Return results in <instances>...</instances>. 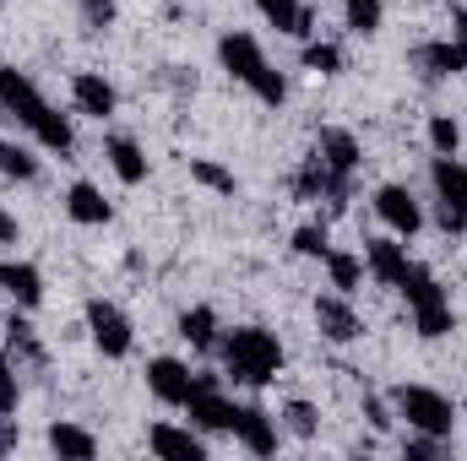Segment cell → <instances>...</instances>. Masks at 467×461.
I'll return each mask as SVG.
<instances>
[{
	"label": "cell",
	"mask_w": 467,
	"mask_h": 461,
	"mask_svg": "<svg viewBox=\"0 0 467 461\" xmlns=\"http://www.w3.org/2000/svg\"><path fill=\"white\" fill-rule=\"evenodd\" d=\"M0 109L16 119L22 130H33V141H38V147H49V152H71V147H77L71 119L60 115V109L33 87V77H27V71H16V66H0Z\"/></svg>",
	"instance_id": "6da1fadb"
},
{
	"label": "cell",
	"mask_w": 467,
	"mask_h": 461,
	"mask_svg": "<svg viewBox=\"0 0 467 461\" xmlns=\"http://www.w3.org/2000/svg\"><path fill=\"white\" fill-rule=\"evenodd\" d=\"M218 353H223V374H234V385L261 391L283 374V343L266 326H234L229 337H218Z\"/></svg>",
	"instance_id": "7a4b0ae2"
},
{
	"label": "cell",
	"mask_w": 467,
	"mask_h": 461,
	"mask_svg": "<svg viewBox=\"0 0 467 461\" xmlns=\"http://www.w3.org/2000/svg\"><path fill=\"white\" fill-rule=\"evenodd\" d=\"M218 60H223V71H229L234 82H244L255 93V104H266V109L288 104V82H283V71H272V60H266V49H261L255 33H239V27L223 33L218 38Z\"/></svg>",
	"instance_id": "3957f363"
},
{
	"label": "cell",
	"mask_w": 467,
	"mask_h": 461,
	"mask_svg": "<svg viewBox=\"0 0 467 461\" xmlns=\"http://www.w3.org/2000/svg\"><path fill=\"white\" fill-rule=\"evenodd\" d=\"M397 293L408 299V310H413V332H419L424 343H441V337L457 332L451 299H446V288H441V277H435L430 266H408V277H402Z\"/></svg>",
	"instance_id": "277c9868"
},
{
	"label": "cell",
	"mask_w": 467,
	"mask_h": 461,
	"mask_svg": "<svg viewBox=\"0 0 467 461\" xmlns=\"http://www.w3.org/2000/svg\"><path fill=\"white\" fill-rule=\"evenodd\" d=\"M386 402H391V413H397L408 429H419V435L451 440V429H457V402H451L446 391H435V385H397Z\"/></svg>",
	"instance_id": "5b68a950"
},
{
	"label": "cell",
	"mask_w": 467,
	"mask_h": 461,
	"mask_svg": "<svg viewBox=\"0 0 467 461\" xmlns=\"http://www.w3.org/2000/svg\"><path fill=\"white\" fill-rule=\"evenodd\" d=\"M430 185H435V223L446 233H467V163L462 158H435Z\"/></svg>",
	"instance_id": "8992f818"
},
{
	"label": "cell",
	"mask_w": 467,
	"mask_h": 461,
	"mask_svg": "<svg viewBox=\"0 0 467 461\" xmlns=\"http://www.w3.org/2000/svg\"><path fill=\"white\" fill-rule=\"evenodd\" d=\"M185 413H191V429H202V435H234L239 402L223 396V374H196V391H191Z\"/></svg>",
	"instance_id": "52a82bcc"
},
{
	"label": "cell",
	"mask_w": 467,
	"mask_h": 461,
	"mask_svg": "<svg viewBox=\"0 0 467 461\" xmlns=\"http://www.w3.org/2000/svg\"><path fill=\"white\" fill-rule=\"evenodd\" d=\"M88 332H93V347L104 358H125L136 347V332H130V315L119 310L115 299H88Z\"/></svg>",
	"instance_id": "ba28073f"
},
{
	"label": "cell",
	"mask_w": 467,
	"mask_h": 461,
	"mask_svg": "<svg viewBox=\"0 0 467 461\" xmlns=\"http://www.w3.org/2000/svg\"><path fill=\"white\" fill-rule=\"evenodd\" d=\"M375 218L397 233V239H413V233L424 229V207L413 201L408 185H380L375 190Z\"/></svg>",
	"instance_id": "9c48e42d"
},
{
	"label": "cell",
	"mask_w": 467,
	"mask_h": 461,
	"mask_svg": "<svg viewBox=\"0 0 467 461\" xmlns=\"http://www.w3.org/2000/svg\"><path fill=\"white\" fill-rule=\"evenodd\" d=\"M234 440L250 451V456H277V440H283V424L266 413V407H255V402H244L239 413H234Z\"/></svg>",
	"instance_id": "30bf717a"
},
{
	"label": "cell",
	"mask_w": 467,
	"mask_h": 461,
	"mask_svg": "<svg viewBox=\"0 0 467 461\" xmlns=\"http://www.w3.org/2000/svg\"><path fill=\"white\" fill-rule=\"evenodd\" d=\"M294 196H299V201H348L353 179L332 174V169L321 163V152H316V158L299 163V174H294Z\"/></svg>",
	"instance_id": "8fae6325"
},
{
	"label": "cell",
	"mask_w": 467,
	"mask_h": 461,
	"mask_svg": "<svg viewBox=\"0 0 467 461\" xmlns=\"http://www.w3.org/2000/svg\"><path fill=\"white\" fill-rule=\"evenodd\" d=\"M316 332L327 337V343L348 347L364 337V321H358V310L348 304V293H327V299H316Z\"/></svg>",
	"instance_id": "7c38bea8"
},
{
	"label": "cell",
	"mask_w": 467,
	"mask_h": 461,
	"mask_svg": "<svg viewBox=\"0 0 467 461\" xmlns=\"http://www.w3.org/2000/svg\"><path fill=\"white\" fill-rule=\"evenodd\" d=\"M147 391H152L163 407H185L191 391H196V374H191V364H180V358H152V364H147Z\"/></svg>",
	"instance_id": "4fadbf2b"
},
{
	"label": "cell",
	"mask_w": 467,
	"mask_h": 461,
	"mask_svg": "<svg viewBox=\"0 0 467 461\" xmlns=\"http://www.w3.org/2000/svg\"><path fill=\"white\" fill-rule=\"evenodd\" d=\"M408 244L391 233V239H369L364 244V271L380 282V288H402V277H408Z\"/></svg>",
	"instance_id": "5bb4252c"
},
{
	"label": "cell",
	"mask_w": 467,
	"mask_h": 461,
	"mask_svg": "<svg viewBox=\"0 0 467 461\" xmlns=\"http://www.w3.org/2000/svg\"><path fill=\"white\" fill-rule=\"evenodd\" d=\"M71 104H77V115H88V119H109L119 109V93L104 71H77L71 77Z\"/></svg>",
	"instance_id": "9a60e30c"
},
{
	"label": "cell",
	"mask_w": 467,
	"mask_h": 461,
	"mask_svg": "<svg viewBox=\"0 0 467 461\" xmlns=\"http://www.w3.org/2000/svg\"><path fill=\"white\" fill-rule=\"evenodd\" d=\"M147 451L163 461H207L202 429H180V424H152L147 429Z\"/></svg>",
	"instance_id": "2e32d148"
},
{
	"label": "cell",
	"mask_w": 467,
	"mask_h": 461,
	"mask_svg": "<svg viewBox=\"0 0 467 461\" xmlns=\"http://www.w3.org/2000/svg\"><path fill=\"white\" fill-rule=\"evenodd\" d=\"M316 152H321V163H327L332 174H343V179H353V174H358V163H364L358 136L343 130V125H327V130H321V141H316Z\"/></svg>",
	"instance_id": "e0dca14e"
},
{
	"label": "cell",
	"mask_w": 467,
	"mask_h": 461,
	"mask_svg": "<svg viewBox=\"0 0 467 461\" xmlns=\"http://www.w3.org/2000/svg\"><path fill=\"white\" fill-rule=\"evenodd\" d=\"M104 158H109V169H115L119 185H141V179H147V152H141L136 136L109 130V136H104Z\"/></svg>",
	"instance_id": "ac0fdd59"
},
{
	"label": "cell",
	"mask_w": 467,
	"mask_h": 461,
	"mask_svg": "<svg viewBox=\"0 0 467 461\" xmlns=\"http://www.w3.org/2000/svg\"><path fill=\"white\" fill-rule=\"evenodd\" d=\"M413 71H424V77H462L467 71V44H457V38L419 44V49H413Z\"/></svg>",
	"instance_id": "d6986e66"
},
{
	"label": "cell",
	"mask_w": 467,
	"mask_h": 461,
	"mask_svg": "<svg viewBox=\"0 0 467 461\" xmlns=\"http://www.w3.org/2000/svg\"><path fill=\"white\" fill-rule=\"evenodd\" d=\"M66 212H71V223H82V229H104V223L115 218L109 196H104L93 179H77V185L66 190Z\"/></svg>",
	"instance_id": "ffe728a7"
},
{
	"label": "cell",
	"mask_w": 467,
	"mask_h": 461,
	"mask_svg": "<svg viewBox=\"0 0 467 461\" xmlns=\"http://www.w3.org/2000/svg\"><path fill=\"white\" fill-rule=\"evenodd\" d=\"M0 288H5L22 310H38V304H44V271L27 266V261H0Z\"/></svg>",
	"instance_id": "44dd1931"
},
{
	"label": "cell",
	"mask_w": 467,
	"mask_h": 461,
	"mask_svg": "<svg viewBox=\"0 0 467 461\" xmlns=\"http://www.w3.org/2000/svg\"><path fill=\"white\" fill-rule=\"evenodd\" d=\"M44 440H49V451H55V456H71V461H93V456H99V435H88V429H82V424H71V418H55Z\"/></svg>",
	"instance_id": "7402d4cb"
},
{
	"label": "cell",
	"mask_w": 467,
	"mask_h": 461,
	"mask_svg": "<svg viewBox=\"0 0 467 461\" xmlns=\"http://www.w3.org/2000/svg\"><path fill=\"white\" fill-rule=\"evenodd\" d=\"M5 353H11V364L22 369H44V343H38V332H33V321L27 315H11L5 321Z\"/></svg>",
	"instance_id": "603a6c76"
},
{
	"label": "cell",
	"mask_w": 467,
	"mask_h": 461,
	"mask_svg": "<svg viewBox=\"0 0 467 461\" xmlns=\"http://www.w3.org/2000/svg\"><path fill=\"white\" fill-rule=\"evenodd\" d=\"M218 332H223V326H218V310H213V304H196V310L180 315V337L196 347V353H213V347H218Z\"/></svg>",
	"instance_id": "cb8c5ba5"
},
{
	"label": "cell",
	"mask_w": 467,
	"mask_h": 461,
	"mask_svg": "<svg viewBox=\"0 0 467 461\" xmlns=\"http://www.w3.org/2000/svg\"><path fill=\"white\" fill-rule=\"evenodd\" d=\"M343 22H348L353 38H375L386 22V5L380 0H343Z\"/></svg>",
	"instance_id": "d4e9b609"
},
{
	"label": "cell",
	"mask_w": 467,
	"mask_h": 461,
	"mask_svg": "<svg viewBox=\"0 0 467 461\" xmlns=\"http://www.w3.org/2000/svg\"><path fill=\"white\" fill-rule=\"evenodd\" d=\"M327 277H332L337 293H353V288L364 282V255H353V250H332V255H327Z\"/></svg>",
	"instance_id": "484cf974"
},
{
	"label": "cell",
	"mask_w": 467,
	"mask_h": 461,
	"mask_svg": "<svg viewBox=\"0 0 467 461\" xmlns=\"http://www.w3.org/2000/svg\"><path fill=\"white\" fill-rule=\"evenodd\" d=\"M0 174L5 179H38V158H33V147H22V141H0Z\"/></svg>",
	"instance_id": "4316f807"
},
{
	"label": "cell",
	"mask_w": 467,
	"mask_h": 461,
	"mask_svg": "<svg viewBox=\"0 0 467 461\" xmlns=\"http://www.w3.org/2000/svg\"><path fill=\"white\" fill-rule=\"evenodd\" d=\"M191 179H196L202 190H213V196H234V190H239V179H234L223 163H213V158H191Z\"/></svg>",
	"instance_id": "83f0119b"
},
{
	"label": "cell",
	"mask_w": 467,
	"mask_h": 461,
	"mask_svg": "<svg viewBox=\"0 0 467 461\" xmlns=\"http://www.w3.org/2000/svg\"><path fill=\"white\" fill-rule=\"evenodd\" d=\"M305 71H316V77H337L343 71V49L337 44H327V38H305Z\"/></svg>",
	"instance_id": "f1b7e54d"
},
{
	"label": "cell",
	"mask_w": 467,
	"mask_h": 461,
	"mask_svg": "<svg viewBox=\"0 0 467 461\" xmlns=\"http://www.w3.org/2000/svg\"><path fill=\"white\" fill-rule=\"evenodd\" d=\"M277 424H283L294 440H316V435H321V413H316L310 402H288V407L277 413Z\"/></svg>",
	"instance_id": "f546056e"
},
{
	"label": "cell",
	"mask_w": 467,
	"mask_h": 461,
	"mask_svg": "<svg viewBox=\"0 0 467 461\" xmlns=\"http://www.w3.org/2000/svg\"><path fill=\"white\" fill-rule=\"evenodd\" d=\"M255 11L277 27V33H294L299 38V16H305V0H255Z\"/></svg>",
	"instance_id": "4dcf8cb0"
},
{
	"label": "cell",
	"mask_w": 467,
	"mask_h": 461,
	"mask_svg": "<svg viewBox=\"0 0 467 461\" xmlns=\"http://www.w3.org/2000/svg\"><path fill=\"white\" fill-rule=\"evenodd\" d=\"M457 147H462V125L451 115H430V152L435 158H457Z\"/></svg>",
	"instance_id": "1f68e13d"
},
{
	"label": "cell",
	"mask_w": 467,
	"mask_h": 461,
	"mask_svg": "<svg viewBox=\"0 0 467 461\" xmlns=\"http://www.w3.org/2000/svg\"><path fill=\"white\" fill-rule=\"evenodd\" d=\"M294 255H305V261H327V255H332L327 223H305V229H294Z\"/></svg>",
	"instance_id": "d6a6232c"
},
{
	"label": "cell",
	"mask_w": 467,
	"mask_h": 461,
	"mask_svg": "<svg viewBox=\"0 0 467 461\" xmlns=\"http://www.w3.org/2000/svg\"><path fill=\"white\" fill-rule=\"evenodd\" d=\"M16 402H22V385H16V364H11V353L0 347V413H16Z\"/></svg>",
	"instance_id": "836d02e7"
},
{
	"label": "cell",
	"mask_w": 467,
	"mask_h": 461,
	"mask_svg": "<svg viewBox=\"0 0 467 461\" xmlns=\"http://www.w3.org/2000/svg\"><path fill=\"white\" fill-rule=\"evenodd\" d=\"M441 451H446L441 435H419V429H413V440H402V456L408 461H435Z\"/></svg>",
	"instance_id": "e575fe53"
},
{
	"label": "cell",
	"mask_w": 467,
	"mask_h": 461,
	"mask_svg": "<svg viewBox=\"0 0 467 461\" xmlns=\"http://www.w3.org/2000/svg\"><path fill=\"white\" fill-rule=\"evenodd\" d=\"M364 418H369V429H375V435H386V429L397 424V413H391V402H386V396H364Z\"/></svg>",
	"instance_id": "d590c367"
},
{
	"label": "cell",
	"mask_w": 467,
	"mask_h": 461,
	"mask_svg": "<svg viewBox=\"0 0 467 461\" xmlns=\"http://www.w3.org/2000/svg\"><path fill=\"white\" fill-rule=\"evenodd\" d=\"M0 244H5V250H11V244H22V223H16L5 207H0Z\"/></svg>",
	"instance_id": "8d00e7d4"
},
{
	"label": "cell",
	"mask_w": 467,
	"mask_h": 461,
	"mask_svg": "<svg viewBox=\"0 0 467 461\" xmlns=\"http://www.w3.org/2000/svg\"><path fill=\"white\" fill-rule=\"evenodd\" d=\"M16 440H22L16 418H11V413H0V451H16Z\"/></svg>",
	"instance_id": "74e56055"
},
{
	"label": "cell",
	"mask_w": 467,
	"mask_h": 461,
	"mask_svg": "<svg viewBox=\"0 0 467 461\" xmlns=\"http://www.w3.org/2000/svg\"><path fill=\"white\" fill-rule=\"evenodd\" d=\"M451 22H457V27H451V38L467 44V5H451Z\"/></svg>",
	"instance_id": "f35d334b"
},
{
	"label": "cell",
	"mask_w": 467,
	"mask_h": 461,
	"mask_svg": "<svg viewBox=\"0 0 467 461\" xmlns=\"http://www.w3.org/2000/svg\"><path fill=\"white\" fill-rule=\"evenodd\" d=\"M0 5H5V0H0Z\"/></svg>",
	"instance_id": "ab89813d"
}]
</instances>
